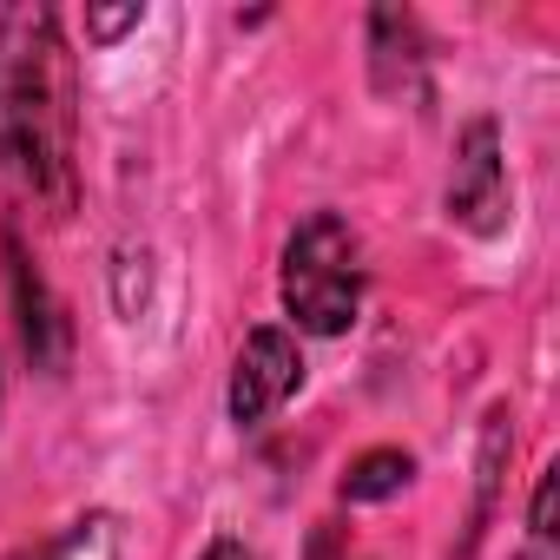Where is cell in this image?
Instances as JSON below:
<instances>
[{
    "instance_id": "4",
    "label": "cell",
    "mask_w": 560,
    "mask_h": 560,
    "mask_svg": "<svg viewBox=\"0 0 560 560\" xmlns=\"http://www.w3.org/2000/svg\"><path fill=\"white\" fill-rule=\"evenodd\" d=\"M448 211L468 231H494L508 211V178H501V139L488 119H475L455 145V172H448Z\"/></svg>"
},
{
    "instance_id": "9",
    "label": "cell",
    "mask_w": 560,
    "mask_h": 560,
    "mask_svg": "<svg viewBox=\"0 0 560 560\" xmlns=\"http://www.w3.org/2000/svg\"><path fill=\"white\" fill-rule=\"evenodd\" d=\"M198 560H257V553H250L244 540H211V547H205Z\"/></svg>"
},
{
    "instance_id": "3",
    "label": "cell",
    "mask_w": 560,
    "mask_h": 560,
    "mask_svg": "<svg viewBox=\"0 0 560 560\" xmlns=\"http://www.w3.org/2000/svg\"><path fill=\"white\" fill-rule=\"evenodd\" d=\"M298 383H304V357H298L291 330H277V324L250 330L237 350V370H231V422L257 429L270 409H284V396Z\"/></svg>"
},
{
    "instance_id": "5",
    "label": "cell",
    "mask_w": 560,
    "mask_h": 560,
    "mask_svg": "<svg viewBox=\"0 0 560 560\" xmlns=\"http://www.w3.org/2000/svg\"><path fill=\"white\" fill-rule=\"evenodd\" d=\"M8 257H14L21 337H27V350H34V363H40V370H60V363H67V317H60V304H54V291H47V277L21 257V244H8Z\"/></svg>"
},
{
    "instance_id": "2",
    "label": "cell",
    "mask_w": 560,
    "mask_h": 560,
    "mask_svg": "<svg viewBox=\"0 0 560 560\" xmlns=\"http://www.w3.org/2000/svg\"><path fill=\"white\" fill-rule=\"evenodd\" d=\"M284 311L311 337H343L363 311V244L337 211H317L284 244Z\"/></svg>"
},
{
    "instance_id": "1",
    "label": "cell",
    "mask_w": 560,
    "mask_h": 560,
    "mask_svg": "<svg viewBox=\"0 0 560 560\" xmlns=\"http://www.w3.org/2000/svg\"><path fill=\"white\" fill-rule=\"evenodd\" d=\"M80 80L54 8L0 14V172L54 218L73 211Z\"/></svg>"
},
{
    "instance_id": "6",
    "label": "cell",
    "mask_w": 560,
    "mask_h": 560,
    "mask_svg": "<svg viewBox=\"0 0 560 560\" xmlns=\"http://www.w3.org/2000/svg\"><path fill=\"white\" fill-rule=\"evenodd\" d=\"M14 560H119V521L113 514H80L47 547H27Z\"/></svg>"
},
{
    "instance_id": "8",
    "label": "cell",
    "mask_w": 560,
    "mask_h": 560,
    "mask_svg": "<svg viewBox=\"0 0 560 560\" xmlns=\"http://www.w3.org/2000/svg\"><path fill=\"white\" fill-rule=\"evenodd\" d=\"M86 27H93L100 40H113V34H126V27H139V8H119V14H93Z\"/></svg>"
},
{
    "instance_id": "7",
    "label": "cell",
    "mask_w": 560,
    "mask_h": 560,
    "mask_svg": "<svg viewBox=\"0 0 560 560\" xmlns=\"http://www.w3.org/2000/svg\"><path fill=\"white\" fill-rule=\"evenodd\" d=\"M409 481V455L402 448H370L350 475H343V494L350 501H383V494H396Z\"/></svg>"
}]
</instances>
